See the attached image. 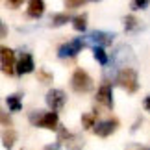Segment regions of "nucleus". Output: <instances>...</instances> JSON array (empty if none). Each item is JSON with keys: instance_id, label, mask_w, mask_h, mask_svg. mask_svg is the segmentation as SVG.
<instances>
[{"instance_id": "obj_26", "label": "nucleus", "mask_w": 150, "mask_h": 150, "mask_svg": "<svg viewBox=\"0 0 150 150\" xmlns=\"http://www.w3.org/2000/svg\"><path fill=\"white\" fill-rule=\"evenodd\" d=\"M6 2H8V6H9V8H21V6L22 4H24V0H6Z\"/></svg>"}, {"instance_id": "obj_17", "label": "nucleus", "mask_w": 150, "mask_h": 150, "mask_svg": "<svg viewBox=\"0 0 150 150\" xmlns=\"http://www.w3.org/2000/svg\"><path fill=\"white\" fill-rule=\"evenodd\" d=\"M72 22V26H74V30H78V32H85V28H87V15H76V17H72L71 19Z\"/></svg>"}, {"instance_id": "obj_6", "label": "nucleus", "mask_w": 150, "mask_h": 150, "mask_svg": "<svg viewBox=\"0 0 150 150\" xmlns=\"http://www.w3.org/2000/svg\"><path fill=\"white\" fill-rule=\"evenodd\" d=\"M113 39H115V33L111 32H100V30H95L87 33L83 37L85 45H91V47H109L113 45Z\"/></svg>"}, {"instance_id": "obj_15", "label": "nucleus", "mask_w": 150, "mask_h": 150, "mask_svg": "<svg viewBox=\"0 0 150 150\" xmlns=\"http://www.w3.org/2000/svg\"><path fill=\"white\" fill-rule=\"evenodd\" d=\"M6 104H8L9 111H21L22 109V102H21V95H9L6 98Z\"/></svg>"}, {"instance_id": "obj_23", "label": "nucleus", "mask_w": 150, "mask_h": 150, "mask_svg": "<svg viewBox=\"0 0 150 150\" xmlns=\"http://www.w3.org/2000/svg\"><path fill=\"white\" fill-rule=\"evenodd\" d=\"M37 78L41 80V82H45V83L52 82V74H50V72H47L45 69H41V71H39V76H37Z\"/></svg>"}, {"instance_id": "obj_22", "label": "nucleus", "mask_w": 150, "mask_h": 150, "mask_svg": "<svg viewBox=\"0 0 150 150\" xmlns=\"http://www.w3.org/2000/svg\"><path fill=\"white\" fill-rule=\"evenodd\" d=\"M89 0H65V6L67 8H80V6L87 4Z\"/></svg>"}, {"instance_id": "obj_25", "label": "nucleus", "mask_w": 150, "mask_h": 150, "mask_svg": "<svg viewBox=\"0 0 150 150\" xmlns=\"http://www.w3.org/2000/svg\"><path fill=\"white\" fill-rule=\"evenodd\" d=\"M124 150H150V146H143V145H139V143H130Z\"/></svg>"}, {"instance_id": "obj_19", "label": "nucleus", "mask_w": 150, "mask_h": 150, "mask_svg": "<svg viewBox=\"0 0 150 150\" xmlns=\"http://www.w3.org/2000/svg\"><path fill=\"white\" fill-rule=\"evenodd\" d=\"M69 21H71V17H69L67 13H56V15H52L50 24L52 26H63V24H67Z\"/></svg>"}, {"instance_id": "obj_12", "label": "nucleus", "mask_w": 150, "mask_h": 150, "mask_svg": "<svg viewBox=\"0 0 150 150\" xmlns=\"http://www.w3.org/2000/svg\"><path fill=\"white\" fill-rule=\"evenodd\" d=\"M96 100H98V104H102V106H106L108 109L113 108V89H111V83H104L98 87V91H96Z\"/></svg>"}, {"instance_id": "obj_2", "label": "nucleus", "mask_w": 150, "mask_h": 150, "mask_svg": "<svg viewBox=\"0 0 150 150\" xmlns=\"http://www.w3.org/2000/svg\"><path fill=\"white\" fill-rule=\"evenodd\" d=\"M115 82H117V85H120L124 91H128V93H135V91L139 89L137 71L134 67H128V65L117 71V74H115Z\"/></svg>"}, {"instance_id": "obj_1", "label": "nucleus", "mask_w": 150, "mask_h": 150, "mask_svg": "<svg viewBox=\"0 0 150 150\" xmlns=\"http://www.w3.org/2000/svg\"><path fill=\"white\" fill-rule=\"evenodd\" d=\"M128 61H134V52H132V48L130 47H126V45H120V47H117L115 48V52H113V59H111V63L109 65H104V67H108V71L104 72L106 74V78H115V74H117V71L119 69H122V67H126L128 65Z\"/></svg>"}, {"instance_id": "obj_29", "label": "nucleus", "mask_w": 150, "mask_h": 150, "mask_svg": "<svg viewBox=\"0 0 150 150\" xmlns=\"http://www.w3.org/2000/svg\"><path fill=\"white\" fill-rule=\"evenodd\" d=\"M143 108H145V109H146V111L150 113V95L146 96V98H145V100H143Z\"/></svg>"}, {"instance_id": "obj_24", "label": "nucleus", "mask_w": 150, "mask_h": 150, "mask_svg": "<svg viewBox=\"0 0 150 150\" xmlns=\"http://www.w3.org/2000/svg\"><path fill=\"white\" fill-rule=\"evenodd\" d=\"M0 124H6V126H11V117L8 113H4V109L0 108Z\"/></svg>"}, {"instance_id": "obj_4", "label": "nucleus", "mask_w": 150, "mask_h": 150, "mask_svg": "<svg viewBox=\"0 0 150 150\" xmlns=\"http://www.w3.org/2000/svg\"><path fill=\"white\" fill-rule=\"evenodd\" d=\"M93 78L89 76V72H85L83 69H76L71 78V87L72 91H76V93L83 95V93H89L91 89H93Z\"/></svg>"}, {"instance_id": "obj_7", "label": "nucleus", "mask_w": 150, "mask_h": 150, "mask_svg": "<svg viewBox=\"0 0 150 150\" xmlns=\"http://www.w3.org/2000/svg\"><path fill=\"white\" fill-rule=\"evenodd\" d=\"M83 47H85L83 37H76V39H72V41L61 45V47L57 48V56H59L61 59H65V57H76Z\"/></svg>"}, {"instance_id": "obj_27", "label": "nucleus", "mask_w": 150, "mask_h": 150, "mask_svg": "<svg viewBox=\"0 0 150 150\" xmlns=\"http://www.w3.org/2000/svg\"><path fill=\"white\" fill-rule=\"evenodd\" d=\"M6 35H8V26H6L4 21L0 19V39H6Z\"/></svg>"}, {"instance_id": "obj_18", "label": "nucleus", "mask_w": 150, "mask_h": 150, "mask_svg": "<svg viewBox=\"0 0 150 150\" xmlns=\"http://www.w3.org/2000/svg\"><path fill=\"white\" fill-rule=\"evenodd\" d=\"M93 56H95V59L100 63V65H108V61H109V57L108 54L104 52V47H93Z\"/></svg>"}, {"instance_id": "obj_20", "label": "nucleus", "mask_w": 150, "mask_h": 150, "mask_svg": "<svg viewBox=\"0 0 150 150\" xmlns=\"http://www.w3.org/2000/svg\"><path fill=\"white\" fill-rule=\"evenodd\" d=\"M96 122V115L95 113H83L82 115V126L83 130H91Z\"/></svg>"}, {"instance_id": "obj_21", "label": "nucleus", "mask_w": 150, "mask_h": 150, "mask_svg": "<svg viewBox=\"0 0 150 150\" xmlns=\"http://www.w3.org/2000/svg\"><path fill=\"white\" fill-rule=\"evenodd\" d=\"M148 4H150V0H132V9H145L148 8Z\"/></svg>"}, {"instance_id": "obj_14", "label": "nucleus", "mask_w": 150, "mask_h": 150, "mask_svg": "<svg viewBox=\"0 0 150 150\" xmlns=\"http://www.w3.org/2000/svg\"><path fill=\"white\" fill-rule=\"evenodd\" d=\"M15 141H17V134H15V130L13 128H6L4 132H2V145H4V148H11L15 145Z\"/></svg>"}, {"instance_id": "obj_9", "label": "nucleus", "mask_w": 150, "mask_h": 150, "mask_svg": "<svg viewBox=\"0 0 150 150\" xmlns=\"http://www.w3.org/2000/svg\"><path fill=\"white\" fill-rule=\"evenodd\" d=\"M45 100H47L50 109L59 111V109L65 106V102H67V95H65V91H61V89H50L47 93V98Z\"/></svg>"}, {"instance_id": "obj_28", "label": "nucleus", "mask_w": 150, "mask_h": 150, "mask_svg": "<svg viewBox=\"0 0 150 150\" xmlns=\"http://www.w3.org/2000/svg\"><path fill=\"white\" fill-rule=\"evenodd\" d=\"M45 150H61V145H59V141H57V143H52V145L45 146Z\"/></svg>"}, {"instance_id": "obj_16", "label": "nucleus", "mask_w": 150, "mask_h": 150, "mask_svg": "<svg viewBox=\"0 0 150 150\" xmlns=\"http://www.w3.org/2000/svg\"><path fill=\"white\" fill-rule=\"evenodd\" d=\"M124 28H126V32H137L141 28V22L137 17L128 15V17H124Z\"/></svg>"}, {"instance_id": "obj_10", "label": "nucleus", "mask_w": 150, "mask_h": 150, "mask_svg": "<svg viewBox=\"0 0 150 150\" xmlns=\"http://www.w3.org/2000/svg\"><path fill=\"white\" fill-rule=\"evenodd\" d=\"M119 128V120L117 119H108V120H100V122H95L93 132L98 137H109L113 132H117Z\"/></svg>"}, {"instance_id": "obj_13", "label": "nucleus", "mask_w": 150, "mask_h": 150, "mask_svg": "<svg viewBox=\"0 0 150 150\" xmlns=\"http://www.w3.org/2000/svg\"><path fill=\"white\" fill-rule=\"evenodd\" d=\"M28 17L32 19H39L45 13V0H30L28 2V9H26Z\"/></svg>"}, {"instance_id": "obj_3", "label": "nucleus", "mask_w": 150, "mask_h": 150, "mask_svg": "<svg viewBox=\"0 0 150 150\" xmlns=\"http://www.w3.org/2000/svg\"><path fill=\"white\" fill-rule=\"evenodd\" d=\"M30 120L32 124L45 128V130H57V124H59V117H57L54 109L52 111H32Z\"/></svg>"}, {"instance_id": "obj_5", "label": "nucleus", "mask_w": 150, "mask_h": 150, "mask_svg": "<svg viewBox=\"0 0 150 150\" xmlns=\"http://www.w3.org/2000/svg\"><path fill=\"white\" fill-rule=\"evenodd\" d=\"M57 134H59V143H63L67 150H82L85 146L83 137L78 135V134L69 132L65 126H59V124H57Z\"/></svg>"}, {"instance_id": "obj_11", "label": "nucleus", "mask_w": 150, "mask_h": 150, "mask_svg": "<svg viewBox=\"0 0 150 150\" xmlns=\"http://www.w3.org/2000/svg\"><path fill=\"white\" fill-rule=\"evenodd\" d=\"M33 69H35V63H33V57L32 54H28V52H24V54H21L19 61H15V74H30L33 72Z\"/></svg>"}, {"instance_id": "obj_8", "label": "nucleus", "mask_w": 150, "mask_h": 150, "mask_svg": "<svg viewBox=\"0 0 150 150\" xmlns=\"http://www.w3.org/2000/svg\"><path fill=\"white\" fill-rule=\"evenodd\" d=\"M0 69L4 74H15V52L9 47H0Z\"/></svg>"}]
</instances>
